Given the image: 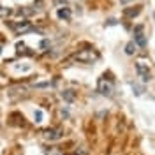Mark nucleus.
Instances as JSON below:
<instances>
[{
    "label": "nucleus",
    "mask_w": 155,
    "mask_h": 155,
    "mask_svg": "<svg viewBox=\"0 0 155 155\" xmlns=\"http://www.w3.org/2000/svg\"><path fill=\"white\" fill-rule=\"evenodd\" d=\"M97 90H99L101 95L111 97L113 95V92H115V83H113V79H111V78L102 76L101 79H99V83H97Z\"/></svg>",
    "instance_id": "f257e3e1"
},
{
    "label": "nucleus",
    "mask_w": 155,
    "mask_h": 155,
    "mask_svg": "<svg viewBox=\"0 0 155 155\" xmlns=\"http://www.w3.org/2000/svg\"><path fill=\"white\" fill-rule=\"evenodd\" d=\"M99 53H97L95 49H83V51H79V53H76L74 55V60H78V62H81V64H94V62H97L99 60Z\"/></svg>",
    "instance_id": "f03ea898"
},
{
    "label": "nucleus",
    "mask_w": 155,
    "mask_h": 155,
    "mask_svg": "<svg viewBox=\"0 0 155 155\" xmlns=\"http://www.w3.org/2000/svg\"><path fill=\"white\" fill-rule=\"evenodd\" d=\"M136 71H137V74H139V78L143 81H150L152 79V72H150V69H148V65L145 62H137L136 64Z\"/></svg>",
    "instance_id": "7ed1b4c3"
},
{
    "label": "nucleus",
    "mask_w": 155,
    "mask_h": 155,
    "mask_svg": "<svg viewBox=\"0 0 155 155\" xmlns=\"http://www.w3.org/2000/svg\"><path fill=\"white\" fill-rule=\"evenodd\" d=\"M11 28L14 30L16 34H25V32H30L32 28V25H30L28 21H16V23H11Z\"/></svg>",
    "instance_id": "20e7f679"
},
{
    "label": "nucleus",
    "mask_w": 155,
    "mask_h": 155,
    "mask_svg": "<svg viewBox=\"0 0 155 155\" xmlns=\"http://www.w3.org/2000/svg\"><path fill=\"white\" fill-rule=\"evenodd\" d=\"M134 39H136V44H137V46H141V48L146 46V39H145V35H143V25H137L134 28Z\"/></svg>",
    "instance_id": "39448f33"
},
{
    "label": "nucleus",
    "mask_w": 155,
    "mask_h": 155,
    "mask_svg": "<svg viewBox=\"0 0 155 155\" xmlns=\"http://www.w3.org/2000/svg\"><path fill=\"white\" fill-rule=\"evenodd\" d=\"M44 137L53 141V139H60L62 134H60V130H46V132H44Z\"/></svg>",
    "instance_id": "423d86ee"
},
{
    "label": "nucleus",
    "mask_w": 155,
    "mask_h": 155,
    "mask_svg": "<svg viewBox=\"0 0 155 155\" xmlns=\"http://www.w3.org/2000/svg\"><path fill=\"white\" fill-rule=\"evenodd\" d=\"M58 18L60 19H65V21H69L71 19V11L67 9V7H64V9H58Z\"/></svg>",
    "instance_id": "0eeeda50"
},
{
    "label": "nucleus",
    "mask_w": 155,
    "mask_h": 155,
    "mask_svg": "<svg viewBox=\"0 0 155 155\" xmlns=\"http://www.w3.org/2000/svg\"><path fill=\"white\" fill-rule=\"evenodd\" d=\"M136 48H137V44H136L134 41H130V42L125 46V53H127V55H134V53H136Z\"/></svg>",
    "instance_id": "6e6552de"
},
{
    "label": "nucleus",
    "mask_w": 155,
    "mask_h": 155,
    "mask_svg": "<svg viewBox=\"0 0 155 155\" xmlns=\"http://www.w3.org/2000/svg\"><path fill=\"white\" fill-rule=\"evenodd\" d=\"M141 12V7H136V9H125V16H137Z\"/></svg>",
    "instance_id": "1a4fd4ad"
},
{
    "label": "nucleus",
    "mask_w": 155,
    "mask_h": 155,
    "mask_svg": "<svg viewBox=\"0 0 155 155\" xmlns=\"http://www.w3.org/2000/svg\"><path fill=\"white\" fill-rule=\"evenodd\" d=\"M62 97H64L65 101H69V102H71V101H74V94H72L71 90H65V92H62Z\"/></svg>",
    "instance_id": "9d476101"
},
{
    "label": "nucleus",
    "mask_w": 155,
    "mask_h": 155,
    "mask_svg": "<svg viewBox=\"0 0 155 155\" xmlns=\"http://www.w3.org/2000/svg\"><path fill=\"white\" fill-rule=\"evenodd\" d=\"M130 87H132V90H136L134 92L136 95H141V94H143V88L141 87H137V85H134V83H130Z\"/></svg>",
    "instance_id": "9b49d317"
},
{
    "label": "nucleus",
    "mask_w": 155,
    "mask_h": 155,
    "mask_svg": "<svg viewBox=\"0 0 155 155\" xmlns=\"http://www.w3.org/2000/svg\"><path fill=\"white\" fill-rule=\"evenodd\" d=\"M11 14V9H5L4 5H0V16H9Z\"/></svg>",
    "instance_id": "f8f14e48"
},
{
    "label": "nucleus",
    "mask_w": 155,
    "mask_h": 155,
    "mask_svg": "<svg viewBox=\"0 0 155 155\" xmlns=\"http://www.w3.org/2000/svg\"><path fill=\"white\" fill-rule=\"evenodd\" d=\"M34 116H35V122H42V111H39V109H37Z\"/></svg>",
    "instance_id": "ddd939ff"
},
{
    "label": "nucleus",
    "mask_w": 155,
    "mask_h": 155,
    "mask_svg": "<svg viewBox=\"0 0 155 155\" xmlns=\"http://www.w3.org/2000/svg\"><path fill=\"white\" fill-rule=\"evenodd\" d=\"M49 46V41H42V42H41V48H48Z\"/></svg>",
    "instance_id": "4468645a"
},
{
    "label": "nucleus",
    "mask_w": 155,
    "mask_h": 155,
    "mask_svg": "<svg viewBox=\"0 0 155 155\" xmlns=\"http://www.w3.org/2000/svg\"><path fill=\"white\" fill-rule=\"evenodd\" d=\"M79 155H87V153H85V152H81V153H79Z\"/></svg>",
    "instance_id": "2eb2a0df"
},
{
    "label": "nucleus",
    "mask_w": 155,
    "mask_h": 155,
    "mask_svg": "<svg viewBox=\"0 0 155 155\" xmlns=\"http://www.w3.org/2000/svg\"><path fill=\"white\" fill-rule=\"evenodd\" d=\"M0 53H2V44H0Z\"/></svg>",
    "instance_id": "dca6fc26"
}]
</instances>
